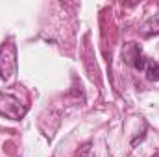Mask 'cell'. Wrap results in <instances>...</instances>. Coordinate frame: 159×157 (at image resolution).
I'll return each instance as SVG.
<instances>
[{"label":"cell","mask_w":159,"mask_h":157,"mask_svg":"<svg viewBox=\"0 0 159 157\" xmlns=\"http://www.w3.org/2000/svg\"><path fill=\"white\" fill-rule=\"evenodd\" d=\"M28 111V104H24L19 96L11 92H0V115L11 120H20L24 118Z\"/></svg>","instance_id":"6da1fadb"},{"label":"cell","mask_w":159,"mask_h":157,"mask_svg":"<svg viewBox=\"0 0 159 157\" xmlns=\"http://www.w3.org/2000/svg\"><path fill=\"white\" fill-rule=\"evenodd\" d=\"M17 74V46L13 43H4L0 46V78L9 81Z\"/></svg>","instance_id":"7a4b0ae2"},{"label":"cell","mask_w":159,"mask_h":157,"mask_svg":"<svg viewBox=\"0 0 159 157\" xmlns=\"http://www.w3.org/2000/svg\"><path fill=\"white\" fill-rule=\"evenodd\" d=\"M122 57H124V63L137 69V70H144L146 63H148V57L141 52V48L135 44V43H128L122 50Z\"/></svg>","instance_id":"3957f363"},{"label":"cell","mask_w":159,"mask_h":157,"mask_svg":"<svg viewBox=\"0 0 159 157\" xmlns=\"http://www.w3.org/2000/svg\"><path fill=\"white\" fill-rule=\"evenodd\" d=\"M141 34H143L144 37L157 35V34H159V15L150 17V19H148V20L143 24V28H141Z\"/></svg>","instance_id":"277c9868"},{"label":"cell","mask_w":159,"mask_h":157,"mask_svg":"<svg viewBox=\"0 0 159 157\" xmlns=\"http://www.w3.org/2000/svg\"><path fill=\"white\" fill-rule=\"evenodd\" d=\"M143 72L146 74V78L150 79V81H157L159 79V63L154 61V59H148V63H146V67H144Z\"/></svg>","instance_id":"5b68a950"},{"label":"cell","mask_w":159,"mask_h":157,"mask_svg":"<svg viewBox=\"0 0 159 157\" xmlns=\"http://www.w3.org/2000/svg\"><path fill=\"white\" fill-rule=\"evenodd\" d=\"M80 157H91V155H89V148H87V146H85V150H83V154H81Z\"/></svg>","instance_id":"8992f818"},{"label":"cell","mask_w":159,"mask_h":157,"mask_svg":"<svg viewBox=\"0 0 159 157\" xmlns=\"http://www.w3.org/2000/svg\"><path fill=\"white\" fill-rule=\"evenodd\" d=\"M152 157H159V154H154V155H152Z\"/></svg>","instance_id":"52a82bcc"}]
</instances>
